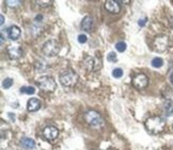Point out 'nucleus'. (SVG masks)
Returning a JSON list of instances; mask_svg holds the SVG:
<instances>
[{
  "instance_id": "2",
  "label": "nucleus",
  "mask_w": 173,
  "mask_h": 150,
  "mask_svg": "<svg viewBox=\"0 0 173 150\" xmlns=\"http://www.w3.org/2000/svg\"><path fill=\"white\" fill-rule=\"evenodd\" d=\"M60 83L65 87H73L78 82V75L71 69H65L59 76Z\"/></svg>"
},
{
  "instance_id": "20",
  "label": "nucleus",
  "mask_w": 173,
  "mask_h": 150,
  "mask_svg": "<svg viewBox=\"0 0 173 150\" xmlns=\"http://www.w3.org/2000/svg\"><path fill=\"white\" fill-rule=\"evenodd\" d=\"M12 84H13V80L11 79V78H7V79L3 80L2 86L4 87V89H10V87L12 86Z\"/></svg>"
},
{
  "instance_id": "10",
  "label": "nucleus",
  "mask_w": 173,
  "mask_h": 150,
  "mask_svg": "<svg viewBox=\"0 0 173 150\" xmlns=\"http://www.w3.org/2000/svg\"><path fill=\"white\" fill-rule=\"evenodd\" d=\"M41 108V102L40 100H38L36 98H31L28 100V103H27V109L30 112H35L38 109Z\"/></svg>"
},
{
  "instance_id": "16",
  "label": "nucleus",
  "mask_w": 173,
  "mask_h": 150,
  "mask_svg": "<svg viewBox=\"0 0 173 150\" xmlns=\"http://www.w3.org/2000/svg\"><path fill=\"white\" fill-rule=\"evenodd\" d=\"M94 59L93 58H86V60H84V67H86L88 70H92V69L94 68Z\"/></svg>"
},
{
  "instance_id": "14",
  "label": "nucleus",
  "mask_w": 173,
  "mask_h": 150,
  "mask_svg": "<svg viewBox=\"0 0 173 150\" xmlns=\"http://www.w3.org/2000/svg\"><path fill=\"white\" fill-rule=\"evenodd\" d=\"M21 54H23V51L21 48H17V47H12V48L9 49V56L13 60H16V59L21 58Z\"/></svg>"
},
{
  "instance_id": "19",
  "label": "nucleus",
  "mask_w": 173,
  "mask_h": 150,
  "mask_svg": "<svg viewBox=\"0 0 173 150\" xmlns=\"http://www.w3.org/2000/svg\"><path fill=\"white\" fill-rule=\"evenodd\" d=\"M115 48H117V50L119 51V52H124V51L126 50V44H125L124 42H119V43H117V45H115Z\"/></svg>"
},
{
  "instance_id": "4",
  "label": "nucleus",
  "mask_w": 173,
  "mask_h": 150,
  "mask_svg": "<svg viewBox=\"0 0 173 150\" xmlns=\"http://www.w3.org/2000/svg\"><path fill=\"white\" fill-rule=\"evenodd\" d=\"M84 119L90 126H93V127H101L104 125V120H103L102 116L96 111H88L84 114Z\"/></svg>"
},
{
  "instance_id": "3",
  "label": "nucleus",
  "mask_w": 173,
  "mask_h": 150,
  "mask_svg": "<svg viewBox=\"0 0 173 150\" xmlns=\"http://www.w3.org/2000/svg\"><path fill=\"white\" fill-rule=\"evenodd\" d=\"M60 44L55 40H49L43 45V53L47 56H56L60 52Z\"/></svg>"
},
{
  "instance_id": "17",
  "label": "nucleus",
  "mask_w": 173,
  "mask_h": 150,
  "mask_svg": "<svg viewBox=\"0 0 173 150\" xmlns=\"http://www.w3.org/2000/svg\"><path fill=\"white\" fill-rule=\"evenodd\" d=\"M163 65V61L161 58H154L152 60V66L155 68H159Z\"/></svg>"
},
{
  "instance_id": "18",
  "label": "nucleus",
  "mask_w": 173,
  "mask_h": 150,
  "mask_svg": "<svg viewBox=\"0 0 173 150\" xmlns=\"http://www.w3.org/2000/svg\"><path fill=\"white\" fill-rule=\"evenodd\" d=\"M21 93H25V94L32 95L35 93V89L32 86H23L21 89Z\"/></svg>"
},
{
  "instance_id": "21",
  "label": "nucleus",
  "mask_w": 173,
  "mask_h": 150,
  "mask_svg": "<svg viewBox=\"0 0 173 150\" xmlns=\"http://www.w3.org/2000/svg\"><path fill=\"white\" fill-rule=\"evenodd\" d=\"M112 76L115 78H121L123 76V70L121 68H115L112 71Z\"/></svg>"
},
{
  "instance_id": "23",
  "label": "nucleus",
  "mask_w": 173,
  "mask_h": 150,
  "mask_svg": "<svg viewBox=\"0 0 173 150\" xmlns=\"http://www.w3.org/2000/svg\"><path fill=\"white\" fill-rule=\"evenodd\" d=\"M86 40H88V38H86V36L84 35V34H80V35L78 36V42H79V43H80V44L86 43Z\"/></svg>"
},
{
  "instance_id": "24",
  "label": "nucleus",
  "mask_w": 173,
  "mask_h": 150,
  "mask_svg": "<svg viewBox=\"0 0 173 150\" xmlns=\"http://www.w3.org/2000/svg\"><path fill=\"white\" fill-rule=\"evenodd\" d=\"M21 3V1H7V4L10 5V7H13V5H18Z\"/></svg>"
},
{
  "instance_id": "13",
  "label": "nucleus",
  "mask_w": 173,
  "mask_h": 150,
  "mask_svg": "<svg viewBox=\"0 0 173 150\" xmlns=\"http://www.w3.org/2000/svg\"><path fill=\"white\" fill-rule=\"evenodd\" d=\"M21 145L26 149H34L35 147V142L32 138H23L21 140Z\"/></svg>"
},
{
  "instance_id": "22",
  "label": "nucleus",
  "mask_w": 173,
  "mask_h": 150,
  "mask_svg": "<svg viewBox=\"0 0 173 150\" xmlns=\"http://www.w3.org/2000/svg\"><path fill=\"white\" fill-rule=\"evenodd\" d=\"M107 60L111 63H115L118 61V58H117V54L115 52H110L109 54L107 56Z\"/></svg>"
},
{
  "instance_id": "1",
  "label": "nucleus",
  "mask_w": 173,
  "mask_h": 150,
  "mask_svg": "<svg viewBox=\"0 0 173 150\" xmlns=\"http://www.w3.org/2000/svg\"><path fill=\"white\" fill-rule=\"evenodd\" d=\"M145 127L148 131L152 134H159L163 131L166 127V121L163 118L159 116H153L150 117L145 121Z\"/></svg>"
},
{
  "instance_id": "6",
  "label": "nucleus",
  "mask_w": 173,
  "mask_h": 150,
  "mask_svg": "<svg viewBox=\"0 0 173 150\" xmlns=\"http://www.w3.org/2000/svg\"><path fill=\"white\" fill-rule=\"evenodd\" d=\"M168 45H169V40L166 35L156 36L154 42H153V48H154V50L158 51V52H163V51L167 50Z\"/></svg>"
},
{
  "instance_id": "9",
  "label": "nucleus",
  "mask_w": 173,
  "mask_h": 150,
  "mask_svg": "<svg viewBox=\"0 0 173 150\" xmlns=\"http://www.w3.org/2000/svg\"><path fill=\"white\" fill-rule=\"evenodd\" d=\"M105 8L107 9L108 12L112 13V14H117L121 10V7H120L119 2L118 1H113V0H108V1H106Z\"/></svg>"
},
{
  "instance_id": "5",
  "label": "nucleus",
  "mask_w": 173,
  "mask_h": 150,
  "mask_svg": "<svg viewBox=\"0 0 173 150\" xmlns=\"http://www.w3.org/2000/svg\"><path fill=\"white\" fill-rule=\"evenodd\" d=\"M38 84L45 92H54L57 87L56 81L54 80V78H51L49 76H44L38 78Z\"/></svg>"
},
{
  "instance_id": "26",
  "label": "nucleus",
  "mask_w": 173,
  "mask_h": 150,
  "mask_svg": "<svg viewBox=\"0 0 173 150\" xmlns=\"http://www.w3.org/2000/svg\"><path fill=\"white\" fill-rule=\"evenodd\" d=\"M0 19H1V26H2L3 23H4V17H3V16L1 15V16H0Z\"/></svg>"
},
{
  "instance_id": "8",
  "label": "nucleus",
  "mask_w": 173,
  "mask_h": 150,
  "mask_svg": "<svg viewBox=\"0 0 173 150\" xmlns=\"http://www.w3.org/2000/svg\"><path fill=\"white\" fill-rule=\"evenodd\" d=\"M43 135L47 140L52 142V140H55L57 138H58L59 130L57 129L56 127H54V126H48V127H46L45 129H44Z\"/></svg>"
},
{
  "instance_id": "12",
  "label": "nucleus",
  "mask_w": 173,
  "mask_h": 150,
  "mask_svg": "<svg viewBox=\"0 0 173 150\" xmlns=\"http://www.w3.org/2000/svg\"><path fill=\"white\" fill-rule=\"evenodd\" d=\"M8 35L11 40L15 41L21 35V29L18 28L17 26H11L10 28L8 29Z\"/></svg>"
},
{
  "instance_id": "7",
  "label": "nucleus",
  "mask_w": 173,
  "mask_h": 150,
  "mask_svg": "<svg viewBox=\"0 0 173 150\" xmlns=\"http://www.w3.org/2000/svg\"><path fill=\"white\" fill-rule=\"evenodd\" d=\"M149 83V78L145 76L144 74H139L132 79V84L134 86L138 89H142L144 87H146Z\"/></svg>"
},
{
  "instance_id": "11",
  "label": "nucleus",
  "mask_w": 173,
  "mask_h": 150,
  "mask_svg": "<svg viewBox=\"0 0 173 150\" xmlns=\"http://www.w3.org/2000/svg\"><path fill=\"white\" fill-rule=\"evenodd\" d=\"M92 28H93V18L91 16H86L81 21V29L86 32H91Z\"/></svg>"
},
{
  "instance_id": "27",
  "label": "nucleus",
  "mask_w": 173,
  "mask_h": 150,
  "mask_svg": "<svg viewBox=\"0 0 173 150\" xmlns=\"http://www.w3.org/2000/svg\"><path fill=\"white\" fill-rule=\"evenodd\" d=\"M170 81H171V83L173 84V72L170 75Z\"/></svg>"
},
{
  "instance_id": "15",
  "label": "nucleus",
  "mask_w": 173,
  "mask_h": 150,
  "mask_svg": "<svg viewBox=\"0 0 173 150\" xmlns=\"http://www.w3.org/2000/svg\"><path fill=\"white\" fill-rule=\"evenodd\" d=\"M163 109H165L166 114L168 116H171L173 115V101L172 100H167L163 103Z\"/></svg>"
},
{
  "instance_id": "25",
  "label": "nucleus",
  "mask_w": 173,
  "mask_h": 150,
  "mask_svg": "<svg viewBox=\"0 0 173 150\" xmlns=\"http://www.w3.org/2000/svg\"><path fill=\"white\" fill-rule=\"evenodd\" d=\"M145 23H146V18H143V19H142V18H141V19H140V20H139V23H139V26H140V27H143V26L145 25Z\"/></svg>"
}]
</instances>
